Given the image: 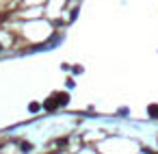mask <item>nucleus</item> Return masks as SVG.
<instances>
[{"mask_svg": "<svg viewBox=\"0 0 158 154\" xmlns=\"http://www.w3.org/2000/svg\"><path fill=\"white\" fill-rule=\"evenodd\" d=\"M56 104L59 106H65L67 104V93H56Z\"/></svg>", "mask_w": 158, "mask_h": 154, "instance_id": "nucleus-1", "label": "nucleus"}, {"mask_svg": "<svg viewBox=\"0 0 158 154\" xmlns=\"http://www.w3.org/2000/svg\"><path fill=\"white\" fill-rule=\"evenodd\" d=\"M56 106H59V104H56V100H54V98H50V100H48L46 102V111H56Z\"/></svg>", "mask_w": 158, "mask_h": 154, "instance_id": "nucleus-2", "label": "nucleus"}, {"mask_svg": "<svg viewBox=\"0 0 158 154\" xmlns=\"http://www.w3.org/2000/svg\"><path fill=\"white\" fill-rule=\"evenodd\" d=\"M22 150H24V152H30V143H22Z\"/></svg>", "mask_w": 158, "mask_h": 154, "instance_id": "nucleus-5", "label": "nucleus"}, {"mask_svg": "<svg viewBox=\"0 0 158 154\" xmlns=\"http://www.w3.org/2000/svg\"><path fill=\"white\" fill-rule=\"evenodd\" d=\"M147 113H150V117H158V104H150V106H147Z\"/></svg>", "mask_w": 158, "mask_h": 154, "instance_id": "nucleus-3", "label": "nucleus"}, {"mask_svg": "<svg viewBox=\"0 0 158 154\" xmlns=\"http://www.w3.org/2000/svg\"><path fill=\"white\" fill-rule=\"evenodd\" d=\"M28 111H30V113H37V111H39V104H37V102H30V104H28Z\"/></svg>", "mask_w": 158, "mask_h": 154, "instance_id": "nucleus-4", "label": "nucleus"}]
</instances>
